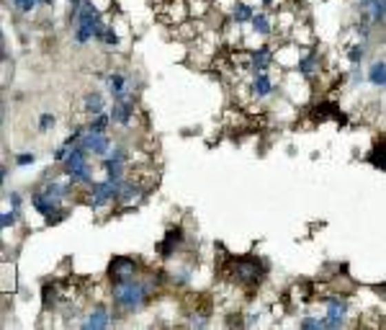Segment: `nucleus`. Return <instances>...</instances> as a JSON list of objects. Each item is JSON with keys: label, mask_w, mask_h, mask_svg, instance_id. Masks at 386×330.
I'll return each mask as SVG.
<instances>
[{"label": "nucleus", "mask_w": 386, "mask_h": 330, "mask_svg": "<svg viewBox=\"0 0 386 330\" xmlns=\"http://www.w3.org/2000/svg\"><path fill=\"white\" fill-rule=\"evenodd\" d=\"M163 282H165L163 271L154 276V271H147V269L139 276H134V279L108 282V302H111L116 315H121V318L139 315V312L147 310L154 302Z\"/></svg>", "instance_id": "nucleus-1"}, {"label": "nucleus", "mask_w": 386, "mask_h": 330, "mask_svg": "<svg viewBox=\"0 0 386 330\" xmlns=\"http://www.w3.org/2000/svg\"><path fill=\"white\" fill-rule=\"evenodd\" d=\"M224 273L234 287H258L265 279V266L255 255H242V258H230L224 266Z\"/></svg>", "instance_id": "nucleus-2"}, {"label": "nucleus", "mask_w": 386, "mask_h": 330, "mask_svg": "<svg viewBox=\"0 0 386 330\" xmlns=\"http://www.w3.org/2000/svg\"><path fill=\"white\" fill-rule=\"evenodd\" d=\"M59 168H62V171H65V173L83 188V191H85L90 184H96L98 168H93V155H90L83 145H72L68 160L59 165Z\"/></svg>", "instance_id": "nucleus-3"}, {"label": "nucleus", "mask_w": 386, "mask_h": 330, "mask_svg": "<svg viewBox=\"0 0 386 330\" xmlns=\"http://www.w3.org/2000/svg\"><path fill=\"white\" fill-rule=\"evenodd\" d=\"M121 186H124V181L101 178V181L88 186L85 194H83V202H85L93 212H101V209H116L119 196H121Z\"/></svg>", "instance_id": "nucleus-4"}, {"label": "nucleus", "mask_w": 386, "mask_h": 330, "mask_svg": "<svg viewBox=\"0 0 386 330\" xmlns=\"http://www.w3.org/2000/svg\"><path fill=\"white\" fill-rule=\"evenodd\" d=\"M322 302H325V330H340V328H347L350 325V302H347L345 294H340V291H335V294H325L322 297Z\"/></svg>", "instance_id": "nucleus-5"}, {"label": "nucleus", "mask_w": 386, "mask_h": 330, "mask_svg": "<svg viewBox=\"0 0 386 330\" xmlns=\"http://www.w3.org/2000/svg\"><path fill=\"white\" fill-rule=\"evenodd\" d=\"M281 70V68H276ZM276 70H268V72H255L250 75V96H252V104H265L270 98H276L281 93V78H283V72H281L278 78H276Z\"/></svg>", "instance_id": "nucleus-6"}, {"label": "nucleus", "mask_w": 386, "mask_h": 330, "mask_svg": "<svg viewBox=\"0 0 386 330\" xmlns=\"http://www.w3.org/2000/svg\"><path fill=\"white\" fill-rule=\"evenodd\" d=\"M29 204H31V209L37 214H41L44 217V222L47 224H59L65 217L70 214V209L65 204H59V202H54V199H49L41 188H34L29 194Z\"/></svg>", "instance_id": "nucleus-7"}, {"label": "nucleus", "mask_w": 386, "mask_h": 330, "mask_svg": "<svg viewBox=\"0 0 386 330\" xmlns=\"http://www.w3.org/2000/svg\"><path fill=\"white\" fill-rule=\"evenodd\" d=\"M83 315H85V318L75 322L77 328H83V330H106V328L119 325V318H116L111 302H108V304L106 302H96V304L88 307Z\"/></svg>", "instance_id": "nucleus-8"}, {"label": "nucleus", "mask_w": 386, "mask_h": 330, "mask_svg": "<svg viewBox=\"0 0 386 330\" xmlns=\"http://www.w3.org/2000/svg\"><path fill=\"white\" fill-rule=\"evenodd\" d=\"M103 90L111 101H124V98H136V80L129 72L114 70L103 78Z\"/></svg>", "instance_id": "nucleus-9"}, {"label": "nucleus", "mask_w": 386, "mask_h": 330, "mask_svg": "<svg viewBox=\"0 0 386 330\" xmlns=\"http://www.w3.org/2000/svg\"><path fill=\"white\" fill-rule=\"evenodd\" d=\"M145 271L142 263L136 261L134 255H116L108 263V282H126V279H134Z\"/></svg>", "instance_id": "nucleus-10"}, {"label": "nucleus", "mask_w": 386, "mask_h": 330, "mask_svg": "<svg viewBox=\"0 0 386 330\" xmlns=\"http://www.w3.org/2000/svg\"><path fill=\"white\" fill-rule=\"evenodd\" d=\"M77 145H83L90 153L93 157H98V160H103V157L111 153V147L116 145L114 139H111V132H88L80 137V142Z\"/></svg>", "instance_id": "nucleus-11"}, {"label": "nucleus", "mask_w": 386, "mask_h": 330, "mask_svg": "<svg viewBox=\"0 0 386 330\" xmlns=\"http://www.w3.org/2000/svg\"><path fill=\"white\" fill-rule=\"evenodd\" d=\"M108 114L114 119V126H121V129H132L136 117V98H124V101H111L108 106Z\"/></svg>", "instance_id": "nucleus-12"}, {"label": "nucleus", "mask_w": 386, "mask_h": 330, "mask_svg": "<svg viewBox=\"0 0 386 330\" xmlns=\"http://www.w3.org/2000/svg\"><path fill=\"white\" fill-rule=\"evenodd\" d=\"M322 70H325L322 55H317V49H304L299 65H296V72L301 78H307L309 83H314L317 78H322Z\"/></svg>", "instance_id": "nucleus-13"}, {"label": "nucleus", "mask_w": 386, "mask_h": 330, "mask_svg": "<svg viewBox=\"0 0 386 330\" xmlns=\"http://www.w3.org/2000/svg\"><path fill=\"white\" fill-rule=\"evenodd\" d=\"M301 55H304V47H299L296 41H291V39H283V44L276 47V65H278L283 72H286V70H296Z\"/></svg>", "instance_id": "nucleus-14"}, {"label": "nucleus", "mask_w": 386, "mask_h": 330, "mask_svg": "<svg viewBox=\"0 0 386 330\" xmlns=\"http://www.w3.org/2000/svg\"><path fill=\"white\" fill-rule=\"evenodd\" d=\"M160 16L167 26H181L185 21L191 19V13H188V0H170V3H165L163 10H160Z\"/></svg>", "instance_id": "nucleus-15"}, {"label": "nucleus", "mask_w": 386, "mask_h": 330, "mask_svg": "<svg viewBox=\"0 0 386 330\" xmlns=\"http://www.w3.org/2000/svg\"><path fill=\"white\" fill-rule=\"evenodd\" d=\"M106 96H108L106 90H88L85 96H83L80 111H83L88 119L96 117V114H103V111H108V98Z\"/></svg>", "instance_id": "nucleus-16"}, {"label": "nucleus", "mask_w": 386, "mask_h": 330, "mask_svg": "<svg viewBox=\"0 0 386 330\" xmlns=\"http://www.w3.org/2000/svg\"><path fill=\"white\" fill-rule=\"evenodd\" d=\"M250 31L255 37H261V39H270V37H276V19L270 16V10H255V16L250 21Z\"/></svg>", "instance_id": "nucleus-17"}, {"label": "nucleus", "mask_w": 386, "mask_h": 330, "mask_svg": "<svg viewBox=\"0 0 386 330\" xmlns=\"http://www.w3.org/2000/svg\"><path fill=\"white\" fill-rule=\"evenodd\" d=\"M291 41H296L299 47L304 49H314L317 47V34H314V26L309 23L307 19H299V23L294 26V31H291Z\"/></svg>", "instance_id": "nucleus-18"}, {"label": "nucleus", "mask_w": 386, "mask_h": 330, "mask_svg": "<svg viewBox=\"0 0 386 330\" xmlns=\"http://www.w3.org/2000/svg\"><path fill=\"white\" fill-rule=\"evenodd\" d=\"M345 59L350 65H363L366 62V55H368V39H353L345 44Z\"/></svg>", "instance_id": "nucleus-19"}, {"label": "nucleus", "mask_w": 386, "mask_h": 330, "mask_svg": "<svg viewBox=\"0 0 386 330\" xmlns=\"http://www.w3.org/2000/svg\"><path fill=\"white\" fill-rule=\"evenodd\" d=\"M366 80L368 86L378 88V90H386V59H374L366 70Z\"/></svg>", "instance_id": "nucleus-20"}, {"label": "nucleus", "mask_w": 386, "mask_h": 330, "mask_svg": "<svg viewBox=\"0 0 386 330\" xmlns=\"http://www.w3.org/2000/svg\"><path fill=\"white\" fill-rule=\"evenodd\" d=\"M255 6L252 3H247V0H240L234 8H232V13H230V19L237 23V26H250V21H252V16H255Z\"/></svg>", "instance_id": "nucleus-21"}, {"label": "nucleus", "mask_w": 386, "mask_h": 330, "mask_svg": "<svg viewBox=\"0 0 386 330\" xmlns=\"http://www.w3.org/2000/svg\"><path fill=\"white\" fill-rule=\"evenodd\" d=\"M111 126H114V119H111V114H108V111H103V114H96V117H90L85 122L88 132H111Z\"/></svg>", "instance_id": "nucleus-22"}, {"label": "nucleus", "mask_w": 386, "mask_h": 330, "mask_svg": "<svg viewBox=\"0 0 386 330\" xmlns=\"http://www.w3.org/2000/svg\"><path fill=\"white\" fill-rule=\"evenodd\" d=\"M188 13L196 21H206V16L214 13V3H209V0H188Z\"/></svg>", "instance_id": "nucleus-23"}, {"label": "nucleus", "mask_w": 386, "mask_h": 330, "mask_svg": "<svg viewBox=\"0 0 386 330\" xmlns=\"http://www.w3.org/2000/svg\"><path fill=\"white\" fill-rule=\"evenodd\" d=\"M368 163L374 165V168H378V171H386V137H381L376 145L371 147Z\"/></svg>", "instance_id": "nucleus-24"}, {"label": "nucleus", "mask_w": 386, "mask_h": 330, "mask_svg": "<svg viewBox=\"0 0 386 330\" xmlns=\"http://www.w3.org/2000/svg\"><path fill=\"white\" fill-rule=\"evenodd\" d=\"M23 220V212H19V209H3V214H0V230L3 233H8V230H13L16 224Z\"/></svg>", "instance_id": "nucleus-25"}, {"label": "nucleus", "mask_w": 386, "mask_h": 330, "mask_svg": "<svg viewBox=\"0 0 386 330\" xmlns=\"http://www.w3.org/2000/svg\"><path fill=\"white\" fill-rule=\"evenodd\" d=\"M10 6L19 10L21 16H34L39 8H44L41 0H10Z\"/></svg>", "instance_id": "nucleus-26"}, {"label": "nucleus", "mask_w": 386, "mask_h": 330, "mask_svg": "<svg viewBox=\"0 0 386 330\" xmlns=\"http://www.w3.org/2000/svg\"><path fill=\"white\" fill-rule=\"evenodd\" d=\"M54 126H57V117H54L52 111H44V114L37 119V132H39V135H47V132H52Z\"/></svg>", "instance_id": "nucleus-27"}, {"label": "nucleus", "mask_w": 386, "mask_h": 330, "mask_svg": "<svg viewBox=\"0 0 386 330\" xmlns=\"http://www.w3.org/2000/svg\"><path fill=\"white\" fill-rule=\"evenodd\" d=\"M6 204L10 206V209H19V212H23V202H26V199H23V194H21V191H16V188H6Z\"/></svg>", "instance_id": "nucleus-28"}, {"label": "nucleus", "mask_w": 386, "mask_h": 330, "mask_svg": "<svg viewBox=\"0 0 386 330\" xmlns=\"http://www.w3.org/2000/svg\"><path fill=\"white\" fill-rule=\"evenodd\" d=\"M263 310H265L263 304H258V307H252V310H245V312H242V315H245V320H242V325H245V328H255V325L261 322V318H263Z\"/></svg>", "instance_id": "nucleus-29"}, {"label": "nucleus", "mask_w": 386, "mask_h": 330, "mask_svg": "<svg viewBox=\"0 0 386 330\" xmlns=\"http://www.w3.org/2000/svg\"><path fill=\"white\" fill-rule=\"evenodd\" d=\"M299 328L301 330H325V318H309V315H304L299 320Z\"/></svg>", "instance_id": "nucleus-30"}, {"label": "nucleus", "mask_w": 386, "mask_h": 330, "mask_svg": "<svg viewBox=\"0 0 386 330\" xmlns=\"http://www.w3.org/2000/svg\"><path fill=\"white\" fill-rule=\"evenodd\" d=\"M70 150H72V145H68V142H62V145L54 147V153H52V163L54 165H62L65 160H68Z\"/></svg>", "instance_id": "nucleus-31"}, {"label": "nucleus", "mask_w": 386, "mask_h": 330, "mask_svg": "<svg viewBox=\"0 0 386 330\" xmlns=\"http://www.w3.org/2000/svg\"><path fill=\"white\" fill-rule=\"evenodd\" d=\"M34 163H37V153H16L13 155V165L16 168H29Z\"/></svg>", "instance_id": "nucleus-32"}, {"label": "nucleus", "mask_w": 386, "mask_h": 330, "mask_svg": "<svg viewBox=\"0 0 386 330\" xmlns=\"http://www.w3.org/2000/svg\"><path fill=\"white\" fill-rule=\"evenodd\" d=\"M212 3H214V10H216L219 16H230L232 8H234L240 0H212Z\"/></svg>", "instance_id": "nucleus-33"}, {"label": "nucleus", "mask_w": 386, "mask_h": 330, "mask_svg": "<svg viewBox=\"0 0 386 330\" xmlns=\"http://www.w3.org/2000/svg\"><path fill=\"white\" fill-rule=\"evenodd\" d=\"M93 3H96L103 13H114V8H116V0H93Z\"/></svg>", "instance_id": "nucleus-34"}, {"label": "nucleus", "mask_w": 386, "mask_h": 330, "mask_svg": "<svg viewBox=\"0 0 386 330\" xmlns=\"http://www.w3.org/2000/svg\"><path fill=\"white\" fill-rule=\"evenodd\" d=\"M8 175H10V168L3 163V165H0V181H3V188L8 186Z\"/></svg>", "instance_id": "nucleus-35"}]
</instances>
